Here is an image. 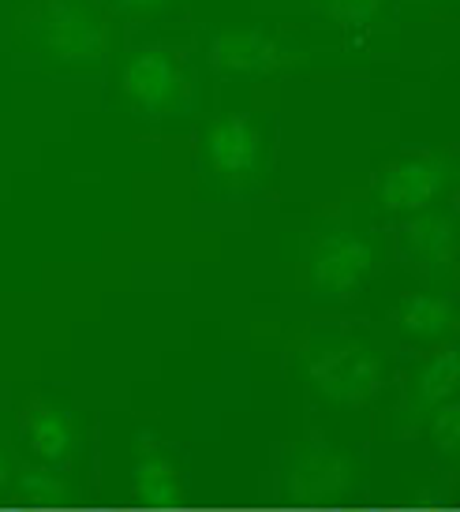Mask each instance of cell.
Returning a JSON list of instances; mask_svg holds the SVG:
<instances>
[{
    "mask_svg": "<svg viewBox=\"0 0 460 512\" xmlns=\"http://www.w3.org/2000/svg\"><path fill=\"white\" fill-rule=\"evenodd\" d=\"M19 34L34 53L75 68L101 64L113 42L109 19L94 0H34L19 23Z\"/></svg>",
    "mask_w": 460,
    "mask_h": 512,
    "instance_id": "obj_1",
    "label": "cell"
},
{
    "mask_svg": "<svg viewBox=\"0 0 460 512\" xmlns=\"http://www.w3.org/2000/svg\"><path fill=\"white\" fill-rule=\"evenodd\" d=\"M300 370L322 400L356 408L378 393L386 363L356 337H311L300 348Z\"/></svg>",
    "mask_w": 460,
    "mask_h": 512,
    "instance_id": "obj_2",
    "label": "cell"
},
{
    "mask_svg": "<svg viewBox=\"0 0 460 512\" xmlns=\"http://www.w3.org/2000/svg\"><path fill=\"white\" fill-rule=\"evenodd\" d=\"M120 90L146 116L176 113L187 101V90H191L184 57L169 45L135 49L120 68Z\"/></svg>",
    "mask_w": 460,
    "mask_h": 512,
    "instance_id": "obj_3",
    "label": "cell"
},
{
    "mask_svg": "<svg viewBox=\"0 0 460 512\" xmlns=\"http://www.w3.org/2000/svg\"><path fill=\"white\" fill-rule=\"evenodd\" d=\"M374 270V240L356 228H330L311 240L303 273L318 296H352Z\"/></svg>",
    "mask_w": 460,
    "mask_h": 512,
    "instance_id": "obj_4",
    "label": "cell"
},
{
    "mask_svg": "<svg viewBox=\"0 0 460 512\" xmlns=\"http://www.w3.org/2000/svg\"><path fill=\"white\" fill-rule=\"evenodd\" d=\"M453 180V161L442 150H419L412 157L393 161L378 176V206L389 214H423L446 195Z\"/></svg>",
    "mask_w": 460,
    "mask_h": 512,
    "instance_id": "obj_5",
    "label": "cell"
},
{
    "mask_svg": "<svg viewBox=\"0 0 460 512\" xmlns=\"http://www.w3.org/2000/svg\"><path fill=\"white\" fill-rule=\"evenodd\" d=\"M202 161L210 165L217 180L225 184H251L259 180L266 143H262L259 120L244 113L214 116L202 131Z\"/></svg>",
    "mask_w": 460,
    "mask_h": 512,
    "instance_id": "obj_6",
    "label": "cell"
},
{
    "mask_svg": "<svg viewBox=\"0 0 460 512\" xmlns=\"http://www.w3.org/2000/svg\"><path fill=\"white\" fill-rule=\"evenodd\" d=\"M206 57L217 72L247 75V79H274L300 64L296 53H288L285 45L262 30H221L214 34Z\"/></svg>",
    "mask_w": 460,
    "mask_h": 512,
    "instance_id": "obj_7",
    "label": "cell"
},
{
    "mask_svg": "<svg viewBox=\"0 0 460 512\" xmlns=\"http://www.w3.org/2000/svg\"><path fill=\"white\" fill-rule=\"evenodd\" d=\"M352 483V464L345 453L311 445L296 456V464L288 471V486L300 501H333L341 498Z\"/></svg>",
    "mask_w": 460,
    "mask_h": 512,
    "instance_id": "obj_8",
    "label": "cell"
},
{
    "mask_svg": "<svg viewBox=\"0 0 460 512\" xmlns=\"http://www.w3.org/2000/svg\"><path fill=\"white\" fill-rule=\"evenodd\" d=\"M23 430H27L30 453L42 456V464H64L72 460L75 445H79V427L75 419L57 404H34L23 415Z\"/></svg>",
    "mask_w": 460,
    "mask_h": 512,
    "instance_id": "obj_9",
    "label": "cell"
},
{
    "mask_svg": "<svg viewBox=\"0 0 460 512\" xmlns=\"http://www.w3.org/2000/svg\"><path fill=\"white\" fill-rule=\"evenodd\" d=\"M135 498L150 509H173L184 498L173 460L150 438L139 441V453H135Z\"/></svg>",
    "mask_w": 460,
    "mask_h": 512,
    "instance_id": "obj_10",
    "label": "cell"
},
{
    "mask_svg": "<svg viewBox=\"0 0 460 512\" xmlns=\"http://www.w3.org/2000/svg\"><path fill=\"white\" fill-rule=\"evenodd\" d=\"M393 322L416 337V341H446L453 333V303L449 296H438V292H408V296L393 307Z\"/></svg>",
    "mask_w": 460,
    "mask_h": 512,
    "instance_id": "obj_11",
    "label": "cell"
},
{
    "mask_svg": "<svg viewBox=\"0 0 460 512\" xmlns=\"http://www.w3.org/2000/svg\"><path fill=\"white\" fill-rule=\"evenodd\" d=\"M453 217L446 210H423L412 214L404 225V251L416 258L419 266H449L453 262Z\"/></svg>",
    "mask_w": 460,
    "mask_h": 512,
    "instance_id": "obj_12",
    "label": "cell"
},
{
    "mask_svg": "<svg viewBox=\"0 0 460 512\" xmlns=\"http://www.w3.org/2000/svg\"><path fill=\"white\" fill-rule=\"evenodd\" d=\"M453 389H457V352L446 348V352L431 356L416 370V378H412V412L431 415L434 408L453 400Z\"/></svg>",
    "mask_w": 460,
    "mask_h": 512,
    "instance_id": "obj_13",
    "label": "cell"
},
{
    "mask_svg": "<svg viewBox=\"0 0 460 512\" xmlns=\"http://www.w3.org/2000/svg\"><path fill=\"white\" fill-rule=\"evenodd\" d=\"M318 12L330 15L333 23H341L348 30L371 27L378 15L386 12V0H311Z\"/></svg>",
    "mask_w": 460,
    "mask_h": 512,
    "instance_id": "obj_14",
    "label": "cell"
},
{
    "mask_svg": "<svg viewBox=\"0 0 460 512\" xmlns=\"http://www.w3.org/2000/svg\"><path fill=\"white\" fill-rule=\"evenodd\" d=\"M19 494L27 501H34V505H57V501H68V486L53 471L27 468L19 475Z\"/></svg>",
    "mask_w": 460,
    "mask_h": 512,
    "instance_id": "obj_15",
    "label": "cell"
},
{
    "mask_svg": "<svg viewBox=\"0 0 460 512\" xmlns=\"http://www.w3.org/2000/svg\"><path fill=\"white\" fill-rule=\"evenodd\" d=\"M427 423H431V438L434 445L442 449V453H457L460 449V408L449 400V404H442V408H434L431 415H427Z\"/></svg>",
    "mask_w": 460,
    "mask_h": 512,
    "instance_id": "obj_16",
    "label": "cell"
},
{
    "mask_svg": "<svg viewBox=\"0 0 460 512\" xmlns=\"http://www.w3.org/2000/svg\"><path fill=\"white\" fill-rule=\"evenodd\" d=\"M169 4H173V0H113L116 12L131 15V19H143V15H158V12H165Z\"/></svg>",
    "mask_w": 460,
    "mask_h": 512,
    "instance_id": "obj_17",
    "label": "cell"
},
{
    "mask_svg": "<svg viewBox=\"0 0 460 512\" xmlns=\"http://www.w3.org/2000/svg\"><path fill=\"white\" fill-rule=\"evenodd\" d=\"M8 479H12V464H8V456H4V449H0V490H4Z\"/></svg>",
    "mask_w": 460,
    "mask_h": 512,
    "instance_id": "obj_18",
    "label": "cell"
}]
</instances>
